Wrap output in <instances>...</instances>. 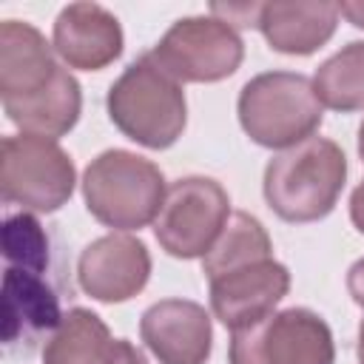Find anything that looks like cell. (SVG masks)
<instances>
[{
    "instance_id": "d6986e66",
    "label": "cell",
    "mask_w": 364,
    "mask_h": 364,
    "mask_svg": "<svg viewBox=\"0 0 364 364\" xmlns=\"http://www.w3.org/2000/svg\"><path fill=\"white\" fill-rule=\"evenodd\" d=\"M316 97L324 108L350 114L364 108V40L347 43L313 74Z\"/></svg>"
},
{
    "instance_id": "ac0fdd59",
    "label": "cell",
    "mask_w": 364,
    "mask_h": 364,
    "mask_svg": "<svg viewBox=\"0 0 364 364\" xmlns=\"http://www.w3.org/2000/svg\"><path fill=\"white\" fill-rule=\"evenodd\" d=\"M262 259H273V242H270L264 225L256 216L236 210L225 222L213 247L202 256V273L208 276V282H213L230 270H239V267L262 262Z\"/></svg>"
},
{
    "instance_id": "9c48e42d",
    "label": "cell",
    "mask_w": 364,
    "mask_h": 364,
    "mask_svg": "<svg viewBox=\"0 0 364 364\" xmlns=\"http://www.w3.org/2000/svg\"><path fill=\"white\" fill-rule=\"evenodd\" d=\"M151 279V253L142 239L108 233L82 247L77 259V282L85 296L102 304H119L142 293Z\"/></svg>"
},
{
    "instance_id": "3957f363",
    "label": "cell",
    "mask_w": 364,
    "mask_h": 364,
    "mask_svg": "<svg viewBox=\"0 0 364 364\" xmlns=\"http://www.w3.org/2000/svg\"><path fill=\"white\" fill-rule=\"evenodd\" d=\"M236 114L256 145L287 151L316 134L324 105L310 77L299 71H264L242 85Z\"/></svg>"
},
{
    "instance_id": "6da1fadb",
    "label": "cell",
    "mask_w": 364,
    "mask_h": 364,
    "mask_svg": "<svg viewBox=\"0 0 364 364\" xmlns=\"http://www.w3.org/2000/svg\"><path fill=\"white\" fill-rule=\"evenodd\" d=\"M347 182V156L327 136H310L287 151H279L264 168L267 208L293 225L324 219Z\"/></svg>"
},
{
    "instance_id": "5bb4252c",
    "label": "cell",
    "mask_w": 364,
    "mask_h": 364,
    "mask_svg": "<svg viewBox=\"0 0 364 364\" xmlns=\"http://www.w3.org/2000/svg\"><path fill=\"white\" fill-rule=\"evenodd\" d=\"M60 63L54 60V46L26 20L0 23V94L3 100L28 97L46 88Z\"/></svg>"
},
{
    "instance_id": "277c9868",
    "label": "cell",
    "mask_w": 364,
    "mask_h": 364,
    "mask_svg": "<svg viewBox=\"0 0 364 364\" xmlns=\"http://www.w3.org/2000/svg\"><path fill=\"white\" fill-rule=\"evenodd\" d=\"M165 193L162 171L151 159L122 148L102 151L82 173V199L88 213L117 230H139L151 225Z\"/></svg>"
},
{
    "instance_id": "9a60e30c",
    "label": "cell",
    "mask_w": 364,
    "mask_h": 364,
    "mask_svg": "<svg viewBox=\"0 0 364 364\" xmlns=\"http://www.w3.org/2000/svg\"><path fill=\"white\" fill-rule=\"evenodd\" d=\"M338 17V3H262L256 28L273 51L307 57L336 34Z\"/></svg>"
},
{
    "instance_id": "5b68a950",
    "label": "cell",
    "mask_w": 364,
    "mask_h": 364,
    "mask_svg": "<svg viewBox=\"0 0 364 364\" xmlns=\"http://www.w3.org/2000/svg\"><path fill=\"white\" fill-rule=\"evenodd\" d=\"M77 185L74 159L57 139L14 134L3 136L0 156V191L9 205L23 210L54 213L60 210Z\"/></svg>"
},
{
    "instance_id": "cb8c5ba5",
    "label": "cell",
    "mask_w": 364,
    "mask_h": 364,
    "mask_svg": "<svg viewBox=\"0 0 364 364\" xmlns=\"http://www.w3.org/2000/svg\"><path fill=\"white\" fill-rule=\"evenodd\" d=\"M338 11H341L355 28H364V0H344V3H338Z\"/></svg>"
},
{
    "instance_id": "30bf717a",
    "label": "cell",
    "mask_w": 364,
    "mask_h": 364,
    "mask_svg": "<svg viewBox=\"0 0 364 364\" xmlns=\"http://www.w3.org/2000/svg\"><path fill=\"white\" fill-rule=\"evenodd\" d=\"M139 336L159 364H208L213 324L202 304L191 299H162L139 318Z\"/></svg>"
},
{
    "instance_id": "8fae6325",
    "label": "cell",
    "mask_w": 364,
    "mask_h": 364,
    "mask_svg": "<svg viewBox=\"0 0 364 364\" xmlns=\"http://www.w3.org/2000/svg\"><path fill=\"white\" fill-rule=\"evenodd\" d=\"M290 290V270L276 259H262L210 282V310L230 327L242 330L267 318Z\"/></svg>"
},
{
    "instance_id": "ffe728a7",
    "label": "cell",
    "mask_w": 364,
    "mask_h": 364,
    "mask_svg": "<svg viewBox=\"0 0 364 364\" xmlns=\"http://www.w3.org/2000/svg\"><path fill=\"white\" fill-rule=\"evenodd\" d=\"M3 242V259L6 267H23L31 273H46L48 267V236L37 216L20 210L9 213L0 228Z\"/></svg>"
},
{
    "instance_id": "7a4b0ae2",
    "label": "cell",
    "mask_w": 364,
    "mask_h": 364,
    "mask_svg": "<svg viewBox=\"0 0 364 364\" xmlns=\"http://www.w3.org/2000/svg\"><path fill=\"white\" fill-rule=\"evenodd\" d=\"M105 108L111 122L136 145L151 151L171 148L188 122L182 82L165 74L148 54L136 57L108 88Z\"/></svg>"
},
{
    "instance_id": "44dd1931",
    "label": "cell",
    "mask_w": 364,
    "mask_h": 364,
    "mask_svg": "<svg viewBox=\"0 0 364 364\" xmlns=\"http://www.w3.org/2000/svg\"><path fill=\"white\" fill-rule=\"evenodd\" d=\"M108 364H148V358L142 355V350L128 341V338H117L114 347H111V358Z\"/></svg>"
},
{
    "instance_id": "ba28073f",
    "label": "cell",
    "mask_w": 364,
    "mask_h": 364,
    "mask_svg": "<svg viewBox=\"0 0 364 364\" xmlns=\"http://www.w3.org/2000/svg\"><path fill=\"white\" fill-rule=\"evenodd\" d=\"M230 219V196L210 176L176 179L154 219L159 247L173 259H199L219 239Z\"/></svg>"
},
{
    "instance_id": "484cf974",
    "label": "cell",
    "mask_w": 364,
    "mask_h": 364,
    "mask_svg": "<svg viewBox=\"0 0 364 364\" xmlns=\"http://www.w3.org/2000/svg\"><path fill=\"white\" fill-rule=\"evenodd\" d=\"M358 156H361V162H364V122H361V128H358Z\"/></svg>"
},
{
    "instance_id": "7c38bea8",
    "label": "cell",
    "mask_w": 364,
    "mask_h": 364,
    "mask_svg": "<svg viewBox=\"0 0 364 364\" xmlns=\"http://www.w3.org/2000/svg\"><path fill=\"white\" fill-rule=\"evenodd\" d=\"M63 316L65 313H60V296L43 279V273L6 267L0 307L6 350H31L37 341H48Z\"/></svg>"
},
{
    "instance_id": "2e32d148",
    "label": "cell",
    "mask_w": 364,
    "mask_h": 364,
    "mask_svg": "<svg viewBox=\"0 0 364 364\" xmlns=\"http://www.w3.org/2000/svg\"><path fill=\"white\" fill-rule=\"evenodd\" d=\"M3 111L9 122H14L23 134L31 136H46V139H60L68 134L82 111V88L77 77L68 68H57L54 80L28 94V97H14L3 100Z\"/></svg>"
},
{
    "instance_id": "7402d4cb",
    "label": "cell",
    "mask_w": 364,
    "mask_h": 364,
    "mask_svg": "<svg viewBox=\"0 0 364 364\" xmlns=\"http://www.w3.org/2000/svg\"><path fill=\"white\" fill-rule=\"evenodd\" d=\"M347 290L358 307H364V259L353 262L347 270Z\"/></svg>"
},
{
    "instance_id": "d4e9b609",
    "label": "cell",
    "mask_w": 364,
    "mask_h": 364,
    "mask_svg": "<svg viewBox=\"0 0 364 364\" xmlns=\"http://www.w3.org/2000/svg\"><path fill=\"white\" fill-rule=\"evenodd\" d=\"M355 355H358V364H364V318H361V327H358V344H355Z\"/></svg>"
},
{
    "instance_id": "e0dca14e",
    "label": "cell",
    "mask_w": 364,
    "mask_h": 364,
    "mask_svg": "<svg viewBox=\"0 0 364 364\" xmlns=\"http://www.w3.org/2000/svg\"><path fill=\"white\" fill-rule=\"evenodd\" d=\"M111 330L88 307H71L43 344V364H108Z\"/></svg>"
},
{
    "instance_id": "4fadbf2b",
    "label": "cell",
    "mask_w": 364,
    "mask_h": 364,
    "mask_svg": "<svg viewBox=\"0 0 364 364\" xmlns=\"http://www.w3.org/2000/svg\"><path fill=\"white\" fill-rule=\"evenodd\" d=\"M54 51L68 68L100 71L111 65L125 46L119 20L100 3H68L54 20Z\"/></svg>"
},
{
    "instance_id": "8992f818",
    "label": "cell",
    "mask_w": 364,
    "mask_h": 364,
    "mask_svg": "<svg viewBox=\"0 0 364 364\" xmlns=\"http://www.w3.org/2000/svg\"><path fill=\"white\" fill-rule=\"evenodd\" d=\"M230 364H333L336 341L330 324L307 310L287 307L267 318L230 330Z\"/></svg>"
},
{
    "instance_id": "52a82bcc",
    "label": "cell",
    "mask_w": 364,
    "mask_h": 364,
    "mask_svg": "<svg viewBox=\"0 0 364 364\" xmlns=\"http://www.w3.org/2000/svg\"><path fill=\"white\" fill-rule=\"evenodd\" d=\"M148 57L176 82H219L239 71L245 43L225 20L196 14L176 20Z\"/></svg>"
},
{
    "instance_id": "603a6c76",
    "label": "cell",
    "mask_w": 364,
    "mask_h": 364,
    "mask_svg": "<svg viewBox=\"0 0 364 364\" xmlns=\"http://www.w3.org/2000/svg\"><path fill=\"white\" fill-rule=\"evenodd\" d=\"M350 219H353V225L364 233V179L355 185V191H353V196H350Z\"/></svg>"
}]
</instances>
